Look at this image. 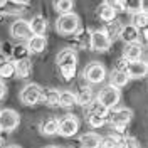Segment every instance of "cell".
<instances>
[{
	"label": "cell",
	"instance_id": "6da1fadb",
	"mask_svg": "<svg viewBox=\"0 0 148 148\" xmlns=\"http://www.w3.org/2000/svg\"><path fill=\"white\" fill-rule=\"evenodd\" d=\"M57 67L64 81H73L77 73V56L74 49H62L57 54Z\"/></svg>",
	"mask_w": 148,
	"mask_h": 148
},
{
	"label": "cell",
	"instance_id": "7a4b0ae2",
	"mask_svg": "<svg viewBox=\"0 0 148 148\" xmlns=\"http://www.w3.org/2000/svg\"><path fill=\"white\" fill-rule=\"evenodd\" d=\"M131 118H133V111L128 110V108H118V110L113 108V110L108 111V116H106V120L111 123V126L121 136H125V130L130 125Z\"/></svg>",
	"mask_w": 148,
	"mask_h": 148
},
{
	"label": "cell",
	"instance_id": "3957f363",
	"mask_svg": "<svg viewBox=\"0 0 148 148\" xmlns=\"http://www.w3.org/2000/svg\"><path fill=\"white\" fill-rule=\"evenodd\" d=\"M56 29L61 36H74L79 30V17L74 12L62 14L56 20Z\"/></svg>",
	"mask_w": 148,
	"mask_h": 148
},
{
	"label": "cell",
	"instance_id": "277c9868",
	"mask_svg": "<svg viewBox=\"0 0 148 148\" xmlns=\"http://www.w3.org/2000/svg\"><path fill=\"white\" fill-rule=\"evenodd\" d=\"M120 99H121L120 89H116V88H113V86H106V88H103L101 91H99V94H98V98H96V101L101 103L106 110H113V108H116L118 103H120Z\"/></svg>",
	"mask_w": 148,
	"mask_h": 148
},
{
	"label": "cell",
	"instance_id": "5b68a950",
	"mask_svg": "<svg viewBox=\"0 0 148 148\" xmlns=\"http://www.w3.org/2000/svg\"><path fill=\"white\" fill-rule=\"evenodd\" d=\"M40 94H42V88L39 84L29 83L20 91V101L25 106H34L37 103H40Z\"/></svg>",
	"mask_w": 148,
	"mask_h": 148
},
{
	"label": "cell",
	"instance_id": "8992f818",
	"mask_svg": "<svg viewBox=\"0 0 148 148\" xmlns=\"http://www.w3.org/2000/svg\"><path fill=\"white\" fill-rule=\"evenodd\" d=\"M79 130V120L74 116V114H64L61 120H59V130L57 133L64 138H71L77 133Z\"/></svg>",
	"mask_w": 148,
	"mask_h": 148
},
{
	"label": "cell",
	"instance_id": "52a82bcc",
	"mask_svg": "<svg viewBox=\"0 0 148 148\" xmlns=\"http://www.w3.org/2000/svg\"><path fill=\"white\" fill-rule=\"evenodd\" d=\"M20 125V116L15 110H0V130L2 131H14Z\"/></svg>",
	"mask_w": 148,
	"mask_h": 148
},
{
	"label": "cell",
	"instance_id": "ba28073f",
	"mask_svg": "<svg viewBox=\"0 0 148 148\" xmlns=\"http://www.w3.org/2000/svg\"><path fill=\"white\" fill-rule=\"evenodd\" d=\"M84 77L89 84H99L106 79V67L99 62H91L84 69Z\"/></svg>",
	"mask_w": 148,
	"mask_h": 148
},
{
	"label": "cell",
	"instance_id": "9c48e42d",
	"mask_svg": "<svg viewBox=\"0 0 148 148\" xmlns=\"http://www.w3.org/2000/svg\"><path fill=\"white\" fill-rule=\"evenodd\" d=\"M10 36L14 39H22V40H29L32 37L30 27H29V22L24 18H17L15 22H12L10 25Z\"/></svg>",
	"mask_w": 148,
	"mask_h": 148
},
{
	"label": "cell",
	"instance_id": "30bf717a",
	"mask_svg": "<svg viewBox=\"0 0 148 148\" xmlns=\"http://www.w3.org/2000/svg\"><path fill=\"white\" fill-rule=\"evenodd\" d=\"M111 47V40L104 36L103 30H92L91 32V46L89 49L96 51V52H106Z\"/></svg>",
	"mask_w": 148,
	"mask_h": 148
},
{
	"label": "cell",
	"instance_id": "8fae6325",
	"mask_svg": "<svg viewBox=\"0 0 148 148\" xmlns=\"http://www.w3.org/2000/svg\"><path fill=\"white\" fill-rule=\"evenodd\" d=\"M148 73V64L145 61H135V62H128L126 67V76L130 79H141L145 77Z\"/></svg>",
	"mask_w": 148,
	"mask_h": 148
},
{
	"label": "cell",
	"instance_id": "7c38bea8",
	"mask_svg": "<svg viewBox=\"0 0 148 148\" xmlns=\"http://www.w3.org/2000/svg\"><path fill=\"white\" fill-rule=\"evenodd\" d=\"M143 56V46L140 42H133V44H126L123 49V57L128 62H135V61H141Z\"/></svg>",
	"mask_w": 148,
	"mask_h": 148
},
{
	"label": "cell",
	"instance_id": "4fadbf2b",
	"mask_svg": "<svg viewBox=\"0 0 148 148\" xmlns=\"http://www.w3.org/2000/svg\"><path fill=\"white\" fill-rule=\"evenodd\" d=\"M29 27H30V32L32 36H44L47 30V18L44 15H34V17L27 20Z\"/></svg>",
	"mask_w": 148,
	"mask_h": 148
},
{
	"label": "cell",
	"instance_id": "5bb4252c",
	"mask_svg": "<svg viewBox=\"0 0 148 148\" xmlns=\"http://www.w3.org/2000/svg\"><path fill=\"white\" fill-rule=\"evenodd\" d=\"M120 39L125 42V46H126V44H133V42H138L140 30L136 27H133L131 24L123 25V27H121V32H120Z\"/></svg>",
	"mask_w": 148,
	"mask_h": 148
},
{
	"label": "cell",
	"instance_id": "9a60e30c",
	"mask_svg": "<svg viewBox=\"0 0 148 148\" xmlns=\"http://www.w3.org/2000/svg\"><path fill=\"white\" fill-rule=\"evenodd\" d=\"M29 52H34V54H40L44 52L47 47V39L44 36H32L30 39L27 40V46Z\"/></svg>",
	"mask_w": 148,
	"mask_h": 148
},
{
	"label": "cell",
	"instance_id": "2e32d148",
	"mask_svg": "<svg viewBox=\"0 0 148 148\" xmlns=\"http://www.w3.org/2000/svg\"><path fill=\"white\" fill-rule=\"evenodd\" d=\"M40 133L46 135V136H52V135H57V130H59V120L51 116V118H46V120L40 121Z\"/></svg>",
	"mask_w": 148,
	"mask_h": 148
},
{
	"label": "cell",
	"instance_id": "e0dca14e",
	"mask_svg": "<svg viewBox=\"0 0 148 148\" xmlns=\"http://www.w3.org/2000/svg\"><path fill=\"white\" fill-rule=\"evenodd\" d=\"M121 22L120 20H111V22H108L106 25H104V29H103V32H104V36L108 37L111 40V44H113V40H116V39H120V32H121Z\"/></svg>",
	"mask_w": 148,
	"mask_h": 148
},
{
	"label": "cell",
	"instance_id": "ac0fdd59",
	"mask_svg": "<svg viewBox=\"0 0 148 148\" xmlns=\"http://www.w3.org/2000/svg\"><path fill=\"white\" fill-rule=\"evenodd\" d=\"M40 101L46 103L47 106L51 108H56L59 106V91L54 89V88H47V89H42V94H40Z\"/></svg>",
	"mask_w": 148,
	"mask_h": 148
},
{
	"label": "cell",
	"instance_id": "d6986e66",
	"mask_svg": "<svg viewBox=\"0 0 148 148\" xmlns=\"http://www.w3.org/2000/svg\"><path fill=\"white\" fill-rule=\"evenodd\" d=\"M79 143H81V148H99L101 136L98 133H94V131H89V133H84L81 136Z\"/></svg>",
	"mask_w": 148,
	"mask_h": 148
},
{
	"label": "cell",
	"instance_id": "ffe728a7",
	"mask_svg": "<svg viewBox=\"0 0 148 148\" xmlns=\"http://www.w3.org/2000/svg\"><path fill=\"white\" fill-rule=\"evenodd\" d=\"M110 86H113V88H116V89H120V88H125L126 84L130 83V77L126 76V73L125 71H113L110 76Z\"/></svg>",
	"mask_w": 148,
	"mask_h": 148
},
{
	"label": "cell",
	"instance_id": "44dd1931",
	"mask_svg": "<svg viewBox=\"0 0 148 148\" xmlns=\"http://www.w3.org/2000/svg\"><path fill=\"white\" fill-rule=\"evenodd\" d=\"M15 62V76L20 79H25L32 73V62L30 59H22V61H14Z\"/></svg>",
	"mask_w": 148,
	"mask_h": 148
},
{
	"label": "cell",
	"instance_id": "7402d4cb",
	"mask_svg": "<svg viewBox=\"0 0 148 148\" xmlns=\"http://www.w3.org/2000/svg\"><path fill=\"white\" fill-rule=\"evenodd\" d=\"M74 39H76V46L81 47V49H89L91 46V30L88 29H79L76 34H74Z\"/></svg>",
	"mask_w": 148,
	"mask_h": 148
},
{
	"label": "cell",
	"instance_id": "603a6c76",
	"mask_svg": "<svg viewBox=\"0 0 148 148\" xmlns=\"http://www.w3.org/2000/svg\"><path fill=\"white\" fill-rule=\"evenodd\" d=\"M96 14H98V17L101 18L103 22H106V24L116 18V12L111 9L106 2H103V3H99V5H98V12H96Z\"/></svg>",
	"mask_w": 148,
	"mask_h": 148
},
{
	"label": "cell",
	"instance_id": "cb8c5ba5",
	"mask_svg": "<svg viewBox=\"0 0 148 148\" xmlns=\"http://www.w3.org/2000/svg\"><path fill=\"white\" fill-rule=\"evenodd\" d=\"M131 25L136 27L138 30L147 29V25H148V12L147 10H140V12L131 14Z\"/></svg>",
	"mask_w": 148,
	"mask_h": 148
},
{
	"label": "cell",
	"instance_id": "d4e9b609",
	"mask_svg": "<svg viewBox=\"0 0 148 148\" xmlns=\"http://www.w3.org/2000/svg\"><path fill=\"white\" fill-rule=\"evenodd\" d=\"M84 110H86V114H94V116H101V118H106L108 116V111H110V110H106L101 103L96 101V99H92Z\"/></svg>",
	"mask_w": 148,
	"mask_h": 148
},
{
	"label": "cell",
	"instance_id": "484cf974",
	"mask_svg": "<svg viewBox=\"0 0 148 148\" xmlns=\"http://www.w3.org/2000/svg\"><path fill=\"white\" fill-rule=\"evenodd\" d=\"M15 76V62L14 61H2L0 62V79H10Z\"/></svg>",
	"mask_w": 148,
	"mask_h": 148
},
{
	"label": "cell",
	"instance_id": "4316f807",
	"mask_svg": "<svg viewBox=\"0 0 148 148\" xmlns=\"http://www.w3.org/2000/svg\"><path fill=\"white\" fill-rule=\"evenodd\" d=\"M52 5H54L56 12H57L59 15H62V14H69V12H73L74 0H52Z\"/></svg>",
	"mask_w": 148,
	"mask_h": 148
},
{
	"label": "cell",
	"instance_id": "83f0119b",
	"mask_svg": "<svg viewBox=\"0 0 148 148\" xmlns=\"http://www.w3.org/2000/svg\"><path fill=\"white\" fill-rule=\"evenodd\" d=\"M91 101H92V91L89 88H83V89H79V92L76 94V104H79L83 108H86Z\"/></svg>",
	"mask_w": 148,
	"mask_h": 148
},
{
	"label": "cell",
	"instance_id": "f1b7e54d",
	"mask_svg": "<svg viewBox=\"0 0 148 148\" xmlns=\"http://www.w3.org/2000/svg\"><path fill=\"white\" fill-rule=\"evenodd\" d=\"M74 104H76V94L73 91L59 92V106L61 108H73Z\"/></svg>",
	"mask_w": 148,
	"mask_h": 148
},
{
	"label": "cell",
	"instance_id": "f546056e",
	"mask_svg": "<svg viewBox=\"0 0 148 148\" xmlns=\"http://www.w3.org/2000/svg\"><path fill=\"white\" fill-rule=\"evenodd\" d=\"M125 7H126L128 12L135 14V12H140V10H145L147 0H125Z\"/></svg>",
	"mask_w": 148,
	"mask_h": 148
},
{
	"label": "cell",
	"instance_id": "4dcf8cb0",
	"mask_svg": "<svg viewBox=\"0 0 148 148\" xmlns=\"http://www.w3.org/2000/svg\"><path fill=\"white\" fill-rule=\"evenodd\" d=\"M120 138L121 136H118V135H106V136L101 138L99 148H116L118 143H120Z\"/></svg>",
	"mask_w": 148,
	"mask_h": 148
},
{
	"label": "cell",
	"instance_id": "1f68e13d",
	"mask_svg": "<svg viewBox=\"0 0 148 148\" xmlns=\"http://www.w3.org/2000/svg\"><path fill=\"white\" fill-rule=\"evenodd\" d=\"M12 54H14V59L15 61H22V59H29V54L30 52H29V49L25 46H15Z\"/></svg>",
	"mask_w": 148,
	"mask_h": 148
},
{
	"label": "cell",
	"instance_id": "d6a6232c",
	"mask_svg": "<svg viewBox=\"0 0 148 148\" xmlns=\"http://www.w3.org/2000/svg\"><path fill=\"white\" fill-rule=\"evenodd\" d=\"M116 148H138V143H136V140L133 138V136H121L120 138V143H118V147Z\"/></svg>",
	"mask_w": 148,
	"mask_h": 148
},
{
	"label": "cell",
	"instance_id": "836d02e7",
	"mask_svg": "<svg viewBox=\"0 0 148 148\" xmlns=\"http://www.w3.org/2000/svg\"><path fill=\"white\" fill-rule=\"evenodd\" d=\"M86 116H88V125L91 128H101L106 123V118H101V116H94V114H86Z\"/></svg>",
	"mask_w": 148,
	"mask_h": 148
},
{
	"label": "cell",
	"instance_id": "e575fe53",
	"mask_svg": "<svg viewBox=\"0 0 148 148\" xmlns=\"http://www.w3.org/2000/svg\"><path fill=\"white\" fill-rule=\"evenodd\" d=\"M106 3H108L111 9L116 12V14L126 10V7H125V0H106Z\"/></svg>",
	"mask_w": 148,
	"mask_h": 148
},
{
	"label": "cell",
	"instance_id": "d590c367",
	"mask_svg": "<svg viewBox=\"0 0 148 148\" xmlns=\"http://www.w3.org/2000/svg\"><path fill=\"white\" fill-rule=\"evenodd\" d=\"M126 67H128V61H126L125 57H121V59L116 61V67H114L116 71H125V73H126Z\"/></svg>",
	"mask_w": 148,
	"mask_h": 148
},
{
	"label": "cell",
	"instance_id": "8d00e7d4",
	"mask_svg": "<svg viewBox=\"0 0 148 148\" xmlns=\"http://www.w3.org/2000/svg\"><path fill=\"white\" fill-rule=\"evenodd\" d=\"M5 96H7V86L3 81H0V101L5 99Z\"/></svg>",
	"mask_w": 148,
	"mask_h": 148
},
{
	"label": "cell",
	"instance_id": "74e56055",
	"mask_svg": "<svg viewBox=\"0 0 148 148\" xmlns=\"http://www.w3.org/2000/svg\"><path fill=\"white\" fill-rule=\"evenodd\" d=\"M0 148H5V143H3V138L0 136Z\"/></svg>",
	"mask_w": 148,
	"mask_h": 148
},
{
	"label": "cell",
	"instance_id": "f35d334b",
	"mask_svg": "<svg viewBox=\"0 0 148 148\" xmlns=\"http://www.w3.org/2000/svg\"><path fill=\"white\" fill-rule=\"evenodd\" d=\"M10 2H14V3H22V2H25V0H10Z\"/></svg>",
	"mask_w": 148,
	"mask_h": 148
},
{
	"label": "cell",
	"instance_id": "ab89813d",
	"mask_svg": "<svg viewBox=\"0 0 148 148\" xmlns=\"http://www.w3.org/2000/svg\"><path fill=\"white\" fill-rule=\"evenodd\" d=\"M7 148H20V147H17V145H12V147H7Z\"/></svg>",
	"mask_w": 148,
	"mask_h": 148
},
{
	"label": "cell",
	"instance_id": "60d3db41",
	"mask_svg": "<svg viewBox=\"0 0 148 148\" xmlns=\"http://www.w3.org/2000/svg\"><path fill=\"white\" fill-rule=\"evenodd\" d=\"M3 2H5V0H0V7H2V5H3Z\"/></svg>",
	"mask_w": 148,
	"mask_h": 148
},
{
	"label": "cell",
	"instance_id": "b9f144b4",
	"mask_svg": "<svg viewBox=\"0 0 148 148\" xmlns=\"http://www.w3.org/2000/svg\"><path fill=\"white\" fill-rule=\"evenodd\" d=\"M47 148H56V147H47Z\"/></svg>",
	"mask_w": 148,
	"mask_h": 148
}]
</instances>
